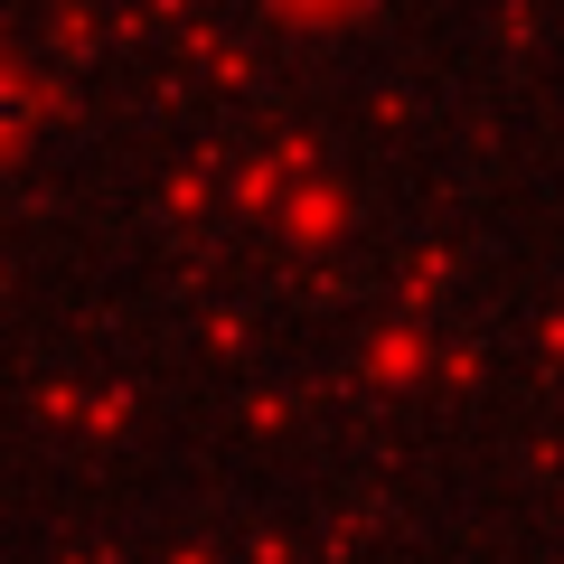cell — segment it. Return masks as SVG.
<instances>
[{
  "label": "cell",
  "instance_id": "cell-1",
  "mask_svg": "<svg viewBox=\"0 0 564 564\" xmlns=\"http://www.w3.org/2000/svg\"><path fill=\"white\" fill-rule=\"evenodd\" d=\"M0 122H10V104H0Z\"/></svg>",
  "mask_w": 564,
  "mask_h": 564
}]
</instances>
